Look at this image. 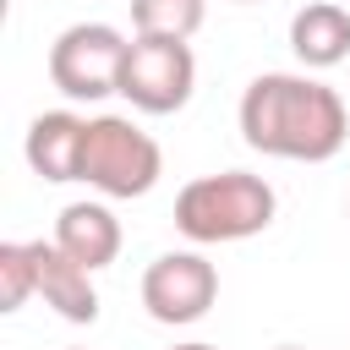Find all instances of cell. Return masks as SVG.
Returning a JSON list of instances; mask_svg holds the SVG:
<instances>
[{
	"mask_svg": "<svg viewBox=\"0 0 350 350\" xmlns=\"http://www.w3.org/2000/svg\"><path fill=\"white\" fill-rule=\"evenodd\" d=\"M241 137L246 148L268 159H295V164H323L345 148L350 137V109L345 98L301 71H262L241 93Z\"/></svg>",
	"mask_w": 350,
	"mask_h": 350,
	"instance_id": "cell-1",
	"label": "cell"
},
{
	"mask_svg": "<svg viewBox=\"0 0 350 350\" xmlns=\"http://www.w3.org/2000/svg\"><path fill=\"white\" fill-rule=\"evenodd\" d=\"M55 246L77 257L88 273H98L120 257V219L104 202H66L55 219Z\"/></svg>",
	"mask_w": 350,
	"mask_h": 350,
	"instance_id": "cell-9",
	"label": "cell"
},
{
	"mask_svg": "<svg viewBox=\"0 0 350 350\" xmlns=\"http://www.w3.org/2000/svg\"><path fill=\"white\" fill-rule=\"evenodd\" d=\"M27 295H38L33 246L27 241H0V312H22Z\"/></svg>",
	"mask_w": 350,
	"mask_h": 350,
	"instance_id": "cell-12",
	"label": "cell"
},
{
	"mask_svg": "<svg viewBox=\"0 0 350 350\" xmlns=\"http://www.w3.org/2000/svg\"><path fill=\"white\" fill-rule=\"evenodd\" d=\"M27 246H33V273H38L44 306H55L66 323H93V317H98L93 273H88L77 257H66V252L55 246V235H49V241H27Z\"/></svg>",
	"mask_w": 350,
	"mask_h": 350,
	"instance_id": "cell-7",
	"label": "cell"
},
{
	"mask_svg": "<svg viewBox=\"0 0 350 350\" xmlns=\"http://www.w3.org/2000/svg\"><path fill=\"white\" fill-rule=\"evenodd\" d=\"M82 137H88V120L82 115L44 109V115H33L22 153H27L33 175H44V180H77L82 175Z\"/></svg>",
	"mask_w": 350,
	"mask_h": 350,
	"instance_id": "cell-8",
	"label": "cell"
},
{
	"mask_svg": "<svg viewBox=\"0 0 350 350\" xmlns=\"http://www.w3.org/2000/svg\"><path fill=\"white\" fill-rule=\"evenodd\" d=\"M273 186L252 170H219L197 175L175 191V230L197 246H224V241H252L273 224Z\"/></svg>",
	"mask_w": 350,
	"mask_h": 350,
	"instance_id": "cell-2",
	"label": "cell"
},
{
	"mask_svg": "<svg viewBox=\"0 0 350 350\" xmlns=\"http://www.w3.org/2000/svg\"><path fill=\"white\" fill-rule=\"evenodd\" d=\"M197 88V55L186 38H153V33H131L126 44V66H120V98L142 115H175L186 109Z\"/></svg>",
	"mask_w": 350,
	"mask_h": 350,
	"instance_id": "cell-4",
	"label": "cell"
},
{
	"mask_svg": "<svg viewBox=\"0 0 350 350\" xmlns=\"http://www.w3.org/2000/svg\"><path fill=\"white\" fill-rule=\"evenodd\" d=\"M164 175V153L159 142L131 126L126 115H93L88 120V137H82V175L98 197H115V202H131V197H148Z\"/></svg>",
	"mask_w": 350,
	"mask_h": 350,
	"instance_id": "cell-3",
	"label": "cell"
},
{
	"mask_svg": "<svg viewBox=\"0 0 350 350\" xmlns=\"http://www.w3.org/2000/svg\"><path fill=\"white\" fill-rule=\"evenodd\" d=\"M213 301H219V268L202 252H164L142 273V306L153 323H170V328L202 323Z\"/></svg>",
	"mask_w": 350,
	"mask_h": 350,
	"instance_id": "cell-6",
	"label": "cell"
},
{
	"mask_svg": "<svg viewBox=\"0 0 350 350\" xmlns=\"http://www.w3.org/2000/svg\"><path fill=\"white\" fill-rule=\"evenodd\" d=\"M235 5H252V0H235Z\"/></svg>",
	"mask_w": 350,
	"mask_h": 350,
	"instance_id": "cell-15",
	"label": "cell"
},
{
	"mask_svg": "<svg viewBox=\"0 0 350 350\" xmlns=\"http://www.w3.org/2000/svg\"><path fill=\"white\" fill-rule=\"evenodd\" d=\"M175 350H213V345H175Z\"/></svg>",
	"mask_w": 350,
	"mask_h": 350,
	"instance_id": "cell-13",
	"label": "cell"
},
{
	"mask_svg": "<svg viewBox=\"0 0 350 350\" xmlns=\"http://www.w3.org/2000/svg\"><path fill=\"white\" fill-rule=\"evenodd\" d=\"M208 16V0H131V27L153 38H191Z\"/></svg>",
	"mask_w": 350,
	"mask_h": 350,
	"instance_id": "cell-11",
	"label": "cell"
},
{
	"mask_svg": "<svg viewBox=\"0 0 350 350\" xmlns=\"http://www.w3.org/2000/svg\"><path fill=\"white\" fill-rule=\"evenodd\" d=\"M290 49L306 71H328L350 55V11L339 0H306L290 16Z\"/></svg>",
	"mask_w": 350,
	"mask_h": 350,
	"instance_id": "cell-10",
	"label": "cell"
},
{
	"mask_svg": "<svg viewBox=\"0 0 350 350\" xmlns=\"http://www.w3.org/2000/svg\"><path fill=\"white\" fill-rule=\"evenodd\" d=\"M126 44L131 38H120L109 22H71L49 44V82L77 104H98V98L120 93Z\"/></svg>",
	"mask_w": 350,
	"mask_h": 350,
	"instance_id": "cell-5",
	"label": "cell"
},
{
	"mask_svg": "<svg viewBox=\"0 0 350 350\" xmlns=\"http://www.w3.org/2000/svg\"><path fill=\"white\" fill-rule=\"evenodd\" d=\"M273 350H301V345H273Z\"/></svg>",
	"mask_w": 350,
	"mask_h": 350,
	"instance_id": "cell-14",
	"label": "cell"
}]
</instances>
